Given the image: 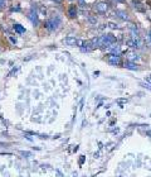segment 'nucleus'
I'll return each instance as SVG.
<instances>
[{
    "instance_id": "obj_1",
    "label": "nucleus",
    "mask_w": 151,
    "mask_h": 177,
    "mask_svg": "<svg viewBox=\"0 0 151 177\" xmlns=\"http://www.w3.org/2000/svg\"><path fill=\"white\" fill-rule=\"evenodd\" d=\"M61 24H62V18L59 15H53L44 22V28L49 32H54L61 27Z\"/></svg>"
},
{
    "instance_id": "obj_2",
    "label": "nucleus",
    "mask_w": 151,
    "mask_h": 177,
    "mask_svg": "<svg viewBox=\"0 0 151 177\" xmlns=\"http://www.w3.org/2000/svg\"><path fill=\"white\" fill-rule=\"evenodd\" d=\"M117 38L113 33H106V34L101 35L100 37V47L101 48H110L112 44H115Z\"/></svg>"
},
{
    "instance_id": "obj_3",
    "label": "nucleus",
    "mask_w": 151,
    "mask_h": 177,
    "mask_svg": "<svg viewBox=\"0 0 151 177\" xmlns=\"http://www.w3.org/2000/svg\"><path fill=\"white\" fill-rule=\"evenodd\" d=\"M83 42H84V41L77 39L76 37H67V38L63 39V43L68 44V46H73V47H82V46H83Z\"/></svg>"
},
{
    "instance_id": "obj_4",
    "label": "nucleus",
    "mask_w": 151,
    "mask_h": 177,
    "mask_svg": "<svg viewBox=\"0 0 151 177\" xmlns=\"http://www.w3.org/2000/svg\"><path fill=\"white\" fill-rule=\"evenodd\" d=\"M107 62L110 65H112V66H121V57L120 55H115V53H110L107 55Z\"/></svg>"
},
{
    "instance_id": "obj_5",
    "label": "nucleus",
    "mask_w": 151,
    "mask_h": 177,
    "mask_svg": "<svg viewBox=\"0 0 151 177\" xmlns=\"http://www.w3.org/2000/svg\"><path fill=\"white\" fill-rule=\"evenodd\" d=\"M125 43H126L127 47H131V48H134V50L141 47V41H140V38H135V37H131L129 39H126Z\"/></svg>"
},
{
    "instance_id": "obj_6",
    "label": "nucleus",
    "mask_w": 151,
    "mask_h": 177,
    "mask_svg": "<svg viewBox=\"0 0 151 177\" xmlns=\"http://www.w3.org/2000/svg\"><path fill=\"white\" fill-rule=\"evenodd\" d=\"M28 19L32 22V24L37 27L39 24V17H38V13H37V9L35 8H32L30 12L28 13Z\"/></svg>"
},
{
    "instance_id": "obj_7",
    "label": "nucleus",
    "mask_w": 151,
    "mask_h": 177,
    "mask_svg": "<svg viewBox=\"0 0 151 177\" xmlns=\"http://www.w3.org/2000/svg\"><path fill=\"white\" fill-rule=\"evenodd\" d=\"M94 10L100 14H106L108 10V4L106 1H98L96 5H94Z\"/></svg>"
},
{
    "instance_id": "obj_8",
    "label": "nucleus",
    "mask_w": 151,
    "mask_h": 177,
    "mask_svg": "<svg viewBox=\"0 0 151 177\" xmlns=\"http://www.w3.org/2000/svg\"><path fill=\"white\" fill-rule=\"evenodd\" d=\"M67 14L69 18H76L77 14H78V9H77V5H74V4H71L69 8H68V10H67Z\"/></svg>"
},
{
    "instance_id": "obj_9",
    "label": "nucleus",
    "mask_w": 151,
    "mask_h": 177,
    "mask_svg": "<svg viewBox=\"0 0 151 177\" xmlns=\"http://www.w3.org/2000/svg\"><path fill=\"white\" fill-rule=\"evenodd\" d=\"M123 67L130 71H138V65H136L134 61H130V60H127V61L123 63Z\"/></svg>"
},
{
    "instance_id": "obj_10",
    "label": "nucleus",
    "mask_w": 151,
    "mask_h": 177,
    "mask_svg": "<svg viewBox=\"0 0 151 177\" xmlns=\"http://www.w3.org/2000/svg\"><path fill=\"white\" fill-rule=\"evenodd\" d=\"M115 14H116V17H118L121 20H125V22L129 20V14H127L125 10H116Z\"/></svg>"
},
{
    "instance_id": "obj_11",
    "label": "nucleus",
    "mask_w": 151,
    "mask_h": 177,
    "mask_svg": "<svg viewBox=\"0 0 151 177\" xmlns=\"http://www.w3.org/2000/svg\"><path fill=\"white\" fill-rule=\"evenodd\" d=\"M13 30H14L15 33H19V34H23V33H25V27H23L22 24H19V23H15L14 25H13Z\"/></svg>"
},
{
    "instance_id": "obj_12",
    "label": "nucleus",
    "mask_w": 151,
    "mask_h": 177,
    "mask_svg": "<svg viewBox=\"0 0 151 177\" xmlns=\"http://www.w3.org/2000/svg\"><path fill=\"white\" fill-rule=\"evenodd\" d=\"M129 30L131 32L132 37H135V38H140V30H138V28H137L136 25H130Z\"/></svg>"
},
{
    "instance_id": "obj_13",
    "label": "nucleus",
    "mask_w": 151,
    "mask_h": 177,
    "mask_svg": "<svg viewBox=\"0 0 151 177\" xmlns=\"http://www.w3.org/2000/svg\"><path fill=\"white\" fill-rule=\"evenodd\" d=\"M108 50H110L111 53H115V55H120V53H121V47H120L118 44H112Z\"/></svg>"
},
{
    "instance_id": "obj_14",
    "label": "nucleus",
    "mask_w": 151,
    "mask_h": 177,
    "mask_svg": "<svg viewBox=\"0 0 151 177\" xmlns=\"http://www.w3.org/2000/svg\"><path fill=\"white\" fill-rule=\"evenodd\" d=\"M129 60L130 61H138L140 60V57H138V55L137 53H135V52H131V53H129Z\"/></svg>"
},
{
    "instance_id": "obj_15",
    "label": "nucleus",
    "mask_w": 151,
    "mask_h": 177,
    "mask_svg": "<svg viewBox=\"0 0 151 177\" xmlns=\"http://www.w3.org/2000/svg\"><path fill=\"white\" fill-rule=\"evenodd\" d=\"M88 22L91 23V24H97V17L96 15H88Z\"/></svg>"
},
{
    "instance_id": "obj_16",
    "label": "nucleus",
    "mask_w": 151,
    "mask_h": 177,
    "mask_svg": "<svg viewBox=\"0 0 151 177\" xmlns=\"http://www.w3.org/2000/svg\"><path fill=\"white\" fill-rule=\"evenodd\" d=\"M107 25H108V27H110L111 29H117V28H118V25H117L116 23H113V22H108Z\"/></svg>"
},
{
    "instance_id": "obj_17",
    "label": "nucleus",
    "mask_w": 151,
    "mask_h": 177,
    "mask_svg": "<svg viewBox=\"0 0 151 177\" xmlns=\"http://www.w3.org/2000/svg\"><path fill=\"white\" fill-rule=\"evenodd\" d=\"M39 8V13H40V15H45V13H47V9L43 7V5H40V7H38Z\"/></svg>"
},
{
    "instance_id": "obj_18",
    "label": "nucleus",
    "mask_w": 151,
    "mask_h": 177,
    "mask_svg": "<svg viewBox=\"0 0 151 177\" xmlns=\"http://www.w3.org/2000/svg\"><path fill=\"white\" fill-rule=\"evenodd\" d=\"M140 85L142 86V87H145V89H147V90H150V91H151V85H150V84H146V82H141Z\"/></svg>"
},
{
    "instance_id": "obj_19",
    "label": "nucleus",
    "mask_w": 151,
    "mask_h": 177,
    "mask_svg": "<svg viewBox=\"0 0 151 177\" xmlns=\"http://www.w3.org/2000/svg\"><path fill=\"white\" fill-rule=\"evenodd\" d=\"M7 5V0H0V10H3Z\"/></svg>"
},
{
    "instance_id": "obj_20",
    "label": "nucleus",
    "mask_w": 151,
    "mask_h": 177,
    "mask_svg": "<svg viewBox=\"0 0 151 177\" xmlns=\"http://www.w3.org/2000/svg\"><path fill=\"white\" fill-rule=\"evenodd\" d=\"M22 153L23 157H32V153L30 152H25V151H23V152H20Z\"/></svg>"
},
{
    "instance_id": "obj_21",
    "label": "nucleus",
    "mask_w": 151,
    "mask_h": 177,
    "mask_svg": "<svg viewBox=\"0 0 151 177\" xmlns=\"http://www.w3.org/2000/svg\"><path fill=\"white\" fill-rule=\"evenodd\" d=\"M9 39H10L11 42L14 43V44H16V43H18V39H16V38H14L13 35H9Z\"/></svg>"
},
{
    "instance_id": "obj_22",
    "label": "nucleus",
    "mask_w": 151,
    "mask_h": 177,
    "mask_svg": "<svg viewBox=\"0 0 151 177\" xmlns=\"http://www.w3.org/2000/svg\"><path fill=\"white\" fill-rule=\"evenodd\" d=\"M22 9L19 8V5H16V7H14V8H11V12H20Z\"/></svg>"
},
{
    "instance_id": "obj_23",
    "label": "nucleus",
    "mask_w": 151,
    "mask_h": 177,
    "mask_svg": "<svg viewBox=\"0 0 151 177\" xmlns=\"http://www.w3.org/2000/svg\"><path fill=\"white\" fill-rule=\"evenodd\" d=\"M18 72V68H13V71L10 72V73H8V77H10L11 75H14V73H16Z\"/></svg>"
},
{
    "instance_id": "obj_24",
    "label": "nucleus",
    "mask_w": 151,
    "mask_h": 177,
    "mask_svg": "<svg viewBox=\"0 0 151 177\" xmlns=\"http://www.w3.org/2000/svg\"><path fill=\"white\" fill-rule=\"evenodd\" d=\"M84 159H86V158H84V156H81V157H79V164H81V166L83 164V162H84Z\"/></svg>"
},
{
    "instance_id": "obj_25",
    "label": "nucleus",
    "mask_w": 151,
    "mask_h": 177,
    "mask_svg": "<svg viewBox=\"0 0 151 177\" xmlns=\"http://www.w3.org/2000/svg\"><path fill=\"white\" fill-rule=\"evenodd\" d=\"M39 137H40L42 139H47V138H48V135H47V134H45V135H44V134H40Z\"/></svg>"
},
{
    "instance_id": "obj_26",
    "label": "nucleus",
    "mask_w": 151,
    "mask_h": 177,
    "mask_svg": "<svg viewBox=\"0 0 151 177\" xmlns=\"http://www.w3.org/2000/svg\"><path fill=\"white\" fill-rule=\"evenodd\" d=\"M145 81H147V82H150L151 84V76L150 77H145Z\"/></svg>"
},
{
    "instance_id": "obj_27",
    "label": "nucleus",
    "mask_w": 151,
    "mask_h": 177,
    "mask_svg": "<svg viewBox=\"0 0 151 177\" xmlns=\"http://www.w3.org/2000/svg\"><path fill=\"white\" fill-rule=\"evenodd\" d=\"M116 3H121V4H122V3H126V0H115Z\"/></svg>"
},
{
    "instance_id": "obj_28",
    "label": "nucleus",
    "mask_w": 151,
    "mask_h": 177,
    "mask_svg": "<svg viewBox=\"0 0 151 177\" xmlns=\"http://www.w3.org/2000/svg\"><path fill=\"white\" fill-rule=\"evenodd\" d=\"M25 138H27V139H28V141H33V138H30V137H29V135H25Z\"/></svg>"
},
{
    "instance_id": "obj_29",
    "label": "nucleus",
    "mask_w": 151,
    "mask_h": 177,
    "mask_svg": "<svg viewBox=\"0 0 151 177\" xmlns=\"http://www.w3.org/2000/svg\"><path fill=\"white\" fill-rule=\"evenodd\" d=\"M52 1H56V3H58V4H61V3H62V0H52Z\"/></svg>"
},
{
    "instance_id": "obj_30",
    "label": "nucleus",
    "mask_w": 151,
    "mask_h": 177,
    "mask_svg": "<svg viewBox=\"0 0 151 177\" xmlns=\"http://www.w3.org/2000/svg\"><path fill=\"white\" fill-rule=\"evenodd\" d=\"M146 134L150 135V137H151V130H147V132H146Z\"/></svg>"
},
{
    "instance_id": "obj_31",
    "label": "nucleus",
    "mask_w": 151,
    "mask_h": 177,
    "mask_svg": "<svg viewBox=\"0 0 151 177\" xmlns=\"http://www.w3.org/2000/svg\"><path fill=\"white\" fill-rule=\"evenodd\" d=\"M149 39H150V42H151V30L149 32Z\"/></svg>"
}]
</instances>
